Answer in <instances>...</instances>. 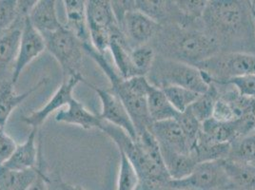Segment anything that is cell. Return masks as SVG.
<instances>
[{"instance_id": "obj_11", "label": "cell", "mask_w": 255, "mask_h": 190, "mask_svg": "<svg viewBox=\"0 0 255 190\" xmlns=\"http://www.w3.org/2000/svg\"><path fill=\"white\" fill-rule=\"evenodd\" d=\"M83 80L84 77L81 74H74L64 79L63 83L55 92L51 100L42 108L22 117V122L32 128L38 129L53 112L60 110L64 106H68L70 101L74 98L73 93L75 87Z\"/></svg>"}, {"instance_id": "obj_12", "label": "cell", "mask_w": 255, "mask_h": 190, "mask_svg": "<svg viewBox=\"0 0 255 190\" xmlns=\"http://www.w3.org/2000/svg\"><path fill=\"white\" fill-rule=\"evenodd\" d=\"M46 51V44L42 34L34 29L28 17L22 27L21 39L18 54L13 65L11 82L15 84L24 69Z\"/></svg>"}, {"instance_id": "obj_42", "label": "cell", "mask_w": 255, "mask_h": 190, "mask_svg": "<svg viewBox=\"0 0 255 190\" xmlns=\"http://www.w3.org/2000/svg\"><path fill=\"white\" fill-rule=\"evenodd\" d=\"M170 190H177V189H173V188H170Z\"/></svg>"}, {"instance_id": "obj_31", "label": "cell", "mask_w": 255, "mask_h": 190, "mask_svg": "<svg viewBox=\"0 0 255 190\" xmlns=\"http://www.w3.org/2000/svg\"><path fill=\"white\" fill-rule=\"evenodd\" d=\"M156 53L151 45H142L130 50L129 56L139 76H147L156 58Z\"/></svg>"}, {"instance_id": "obj_38", "label": "cell", "mask_w": 255, "mask_h": 190, "mask_svg": "<svg viewBox=\"0 0 255 190\" xmlns=\"http://www.w3.org/2000/svg\"><path fill=\"white\" fill-rule=\"evenodd\" d=\"M49 183L50 178L41 170L38 177L27 190H49Z\"/></svg>"}, {"instance_id": "obj_13", "label": "cell", "mask_w": 255, "mask_h": 190, "mask_svg": "<svg viewBox=\"0 0 255 190\" xmlns=\"http://www.w3.org/2000/svg\"><path fill=\"white\" fill-rule=\"evenodd\" d=\"M149 130L156 138L160 149L179 154H191L190 141L175 119L152 123Z\"/></svg>"}, {"instance_id": "obj_37", "label": "cell", "mask_w": 255, "mask_h": 190, "mask_svg": "<svg viewBox=\"0 0 255 190\" xmlns=\"http://www.w3.org/2000/svg\"><path fill=\"white\" fill-rule=\"evenodd\" d=\"M16 147L14 140L4 131V128L0 127V167L11 158Z\"/></svg>"}, {"instance_id": "obj_4", "label": "cell", "mask_w": 255, "mask_h": 190, "mask_svg": "<svg viewBox=\"0 0 255 190\" xmlns=\"http://www.w3.org/2000/svg\"><path fill=\"white\" fill-rule=\"evenodd\" d=\"M99 129L111 138L135 169L142 190H170V178L164 164L156 162L121 128L103 121Z\"/></svg>"}, {"instance_id": "obj_16", "label": "cell", "mask_w": 255, "mask_h": 190, "mask_svg": "<svg viewBox=\"0 0 255 190\" xmlns=\"http://www.w3.org/2000/svg\"><path fill=\"white\" fill-rule=\"evenodd\" d=\"M48 78H42L39 82H37V84L30 88L25 93L18 95L14 92V84L11 82V78L3 80L0 86V127L4 128L9 117L11 116V112L33 93L48 84Z\"/></svg>"}, {"instance_id": "obj_40", "label": "cell", "mask_w": 255, "mask_h": 190, "mask_svg": "<svg viewBox=\"0 0 255 190\" xmlns=\"http://www.w3.org/2000/svg\"><path fill=\"white\" fill-rule=\"evenodd\" d=\"M251 7H252V10L254 12H255V0L254 1H251Z\"/></svg>"}, {"instance_id": "obj_6", "label": "cell", "mask_w": 255, "mask_h": 190, "mask_svg": "<svg viewBox=\"0 0 255 190\" xmlns=\"http://www.w3.org/2000/svg\"><path fill=\"white\" fill-rule=\"evenodd\" d=\"M207 80L225 85L234 77L255 74V54L247 53H220L195 65Z\"/></svg>"}, {"instance_id": "obj_25", "label": "cell", "mask_w": 255, "mask_h": 190, "mask_svg": "<svg viewBox=\"0 0 255 190\" xmlns=\"http://www.w3.org/2000/svg\"><path fill=\"white\" fill-rule=\"evenodd\" d=\"M148 109L152 123L176 119L179 112L171 106L163 91L150 85L148 93Z\"/></svg>"}, {"instance_id": "obj_28", "label": "cell", "mask_w": 255, "mask_h": 190, "mask_svg": "<svg viewBox=\"0 0 255 190\" xmlns=\"http://www.w3.org/2000/svg\"><path fill=\"white\" fill-rule=\"evenodd\" d=\"M219 97L216 85L210 82V87L206 93L199 95L188 109L201 124L213 117V108Z\"/></svg>"}, {"instance_id": "obj_5", "label": "cell", "mask_w": 255, "mask_h": 190, "mask_svg": "<svg viewBox=\"0 0 255 190\" xmlns=\"http://www.w3.org/2000/svg\"><path fill=\"white\" fill-rule=\"evenodd\" d=\"M147 79L149 84L158 89L177 86L191 90L200 95L210 87L205 74L195 66L156 55Z\"/></svg>"}, {"instance_id": "obj_24", "label": "cell", "mask_w": 255, "mask_h": 190, "mask_svg": "<svg viewBox=\"0 0 255 190\" xmlns=\"http://www.w3.org/2000/svg\"><path fill=\"white\" fill-rule=\"evenodd\" d=\"M40 166L37 169L12 170L0 167V190H27L38 177Z\"/></svg>"}, {"instance_id": "obj_39", "label": "cell", "mask_w": 255, "mask_h": 190, "mask_svg": "<svg viewBox=\"0 0 255 190\" xmlns=\"http://www.w3.org/2000/svg\"><path fill=\"white\" fill-rule=\"evenodd\" d=\"M56 190H85L82 187L77 185H72L68 183H64L57 181L56 183Z\"/></svg>"}, {"instance_id": "obj_32", "label": "cell", "mask_w": 255, "mask_h": 190, "mask_svg": "<svg viewBox=\"0 0 255 190\" xmlns=\"http://www.w3.org/2000/svg\"><path fill=\"white\" fill-rule=\"evenodd\" d=\"M120 157L117 190H136L139 185L137 173L124 153L120 152Z\"/></svg>"}, {"instance_id": "obj_18", "label": "cell", "mask_w": 255, "mask_h": 190, "mask_svg": "<svg viewBox=\"0 0 255 190\" xmlns=\"http://www.w3.org/2000/svg\"><path fill=\"white\" fill-rule=\"evenodd\" d=\"M35 30L44 35L56 32L64 27L59 21L56 11V1L39 0L36 1L28 16Z\"/></svg>"}, {"instance_id": "obj_43", "label": "cell", "mask_w": 255, "mask_h": 190, "mask_svg": "<svg viewBox=\"0 0 255 190\" xmlns=\"http://www.w3.org/2000/svg\"><path fill=\"white\" fill-rule=\"evenodd\" d=\"M253 13H254V18H255V12H254V11H253Z\"/></svg>"}, {"instance_id": "obj_23", "label": "cell", "mask_w": 255, "mask_h": 190, "mask_svg": "<svg viewBox=\"0 0 255 190\" xmlns=\"http://www.w3.org/2000/svg\"><path fill=\"white\" fill-rule=\"evenodd\" d=\"M231 144H220L213 142L200 132L195 144L191 148V154L198 164L204 162L219 161L228 158Z\"/></svg>"}, {"instance_id": "obj_21", "label": "cell", "mask_w": 255, "mask_h": 190, "mask_svg": "<svg viewBox=\"0 0 255 190\" xmlns=\"http://www.w3.org/2000/svg\"><path fill=\"white\" fill-rule=\"evenodd\" d=\"M63 4L67 17V24L65 27L73 32L83 44L91 43L86 13V1L64 0Z\"/></svg>"}, {"instance_id": "obj_34", "label": "cell", "mask_w": 255, "mask_h": 190, "mask_svg": "<svg viewBox=\"0 0 255 190\" xmlns=\"http://www.w3.org/2000/svg\"><path fill=\"white\" fill-rule=\"evenodd\" d=\"M20 19L17 11V1L0 0V32H5L11 28Z\"/></svg>"}, {"instance_id": "obj_36", "label": "cell", "mask_w": 255, "mask_h": 190, "mask_svg": "<svg viewBox=\"0 0 255 190\" xmlns=\"http://www.w3.org/2000/svg\"><path fill=\"white\" fill-rule=\"evenodd\" d=\"M226 84L234 86L241 96L255 99V74H248L234 77Z\"/></svg>"}, {"instance_id": "obj_27", "label": "cell", "mask_w": 255, "mask_h": 190, "mask_svg": "<svg viewBox=\"0 0 255 190\" xmlns=\"http://www.w3.org/2000/svg\"><path fill=\"white\" fill-rule=\"evenodd\" d=\"M109 50L113 55L117 73L123 79L139 76L131 63L129 56L130 49L128 47L124 37H114L111 41Z\"/></svg>"}, {"instance_id": "obj_7", "label": "cell", "mask_w": 255, "mask_h": 190, "mask_svg": "<svg viewBox=\"0 0 255 190\" xmlns=\"http://www.w3.org/2000/svg\"><path fill=\"white\" fill-rule=\"evenodd\" d=\"M46 51L53 55L61 66L64 79L81 74L83 63V43L65 26L62 29L43 36Z\"/></svg>"}, {"instance_id": "obj_29", "label": "cell", "mask_w": 255, "mask_h": 190, "mask_svg": "<svg viewBox=\"0 0 255 190\" xmlns=\"http://www.w3.org/2000/svg\"><path fill=\"white\" fill-rule=\"evenodd\" d=\"M227 159L255 167V131L233 142Z\"/></svg>"}, {"instance_id": "obj_35", "label": "cell", "mask_w": 255, "mask_h": 190, "mask_svg": "<svg viewBox=\"0 0 255 190\" xmlns=\"http://www.w3.org/2000/svg\"><path fill=\"white\" fill-rule=\"evenodd\" d=\"M175 120L179 123L183 131L189 139L191 147L192 148L201 132V123L191 114L189 109L179 113V115Z\"/></svg>"}, {"instance_id": "obj_17", "label": "cell", "mask_w": 255, "mask_h": 190, "mask_svg": "<svg viewBox=\"0 0 255 190\" xmlns=\"http://www.w3.org/2000/svg\"><path fill=\"white\" fill-rule=\"evenodd\" d=\"M25 19H20L9 30L0 32V76L2 78H7L6 74L10 69L12 72L18 54Z\"/></svg>"}, {"instance_id": "obj_3", "label": "cell", "mask_w": 255, "mask_h": 190, "mask_svg": "<svg viewBox=\"0 0 255 190\" xmlns=\"http://www.w3.org/2000/svg\"><path fill=\"white\" fill-rule=\"evenodd\" d=\"M83 49L106 74L111 83L110 91L117 95L126 107L136 128L137 135L149 129L152 122L148 109V93L150 84L147 77L134 76L123 79L108 62L104 54L98 53L91 43L83 44Z\"/></svg>"}, {"instance_id": "obj_41", "label": "cell", "mask_w": 255, "mask_h": 190, "mask_svg": "<svg viewBox=\"0 0 255 190\" xmlns=\"http://www.w3.org/2000/svg\"><path fill=\"white\" fill-rule=\"evenodd\" d=\"M5 79H7V78H2V77L0 76V86H1V83L3 82V80H5Z\"/></svg>"}, {"instance_id": "obj_19", "label": "cell", "mask_w": 255, "mask_h": 190, "mask_svg": "<svg viewBox=\"0 0 255 190\" xmlns=\"http://www.w3.org/2000/svg\"><path fill=\"white\" fill-rule=\"evenodd\" d=\"M54 119L58 123L75 125L84 129H99L103 122L99 114H94L87 110L83 104L75 97L70 101L68 106H66V108H61L56 112Z\"/></svg>"}, {"instance_id": "obj_9", "label": "cell", "mask_w": 255, "mask_h": 190, "mask_svg": "<svg viewBox=\"0 0 255 190\" xmlns=\"http://www.w3.org/2000/svg\"><path fill=\"white\" fill-rule=\"evenodd\" d=\"M117 24L130 50L138 46L150 44L160 29L159 24L136 11L135 8L126 11Z\"/></svg>"}, {"instance_id": "obj_45", "label": "cell", "mask_w": 255, "mask_h": 190, "mask_svg": "<svg viewBox=\"0 0 255 190\" xmlns=\"http://www.w3.org/2000/svg\"></svg>"}, {"instance_id": "obj_8", "label": "cell", "mask_w": 255, "mask_h": 190, "mask_svg": "<svg viewBox=\"0 0 255 190\" xmlns=\"http://www.w3.org/2000/svg\"><path fill=\"white\" fill-rule=\"evenodd\" d=\"M170 185L180 190H231L221 160L200 163L189 176L171 180Z\"/></svg>"}, {"instance_id": "obj_14", "label": "cell", "mask_w": 255, "mask_h": 190, "mask_svg": "<svg viewBox=\"0 0 255 190\" xmlns=\"http://www.w3.org/2000/svg\"><path fill=\"white\" fill-rule=\"evenodd\" d=\"M134 8L136 11L142 12L159 24L160 26L167 24H177L183 26L188 24L182 16L175 1L135 0Z\"/></svg>"}, {"instance_id": "obj_2", "label": "cell", "mask_w": 255, "mask_h": 190, "mask_svg": "<svg viewBox=\"0 0 255 190\" xmlns=\"http://www.w3.org/2000/svg\"><path fill=\"white\" fill-rule=\"evenodd\" d=\"M149 45L159 56L192 66L221 53L214 38L204 30L202 19L187 26L162 25Z\"/></svg>"}, {"instance_id": "obj_20", "label": "cell", "mask_w": 255, "mask_h": 190, "mask_svg": "<svg viewBox=\"0 0 255 190\" xmlns=\"http://www.w3.org/2000/svg\"><path fill=\"white\" fill-rule=\"evenodd\" d=\"M38 129L32 128V131L28 139L17 146L11 158L9 159L3 167L12 170H27L37 169L39 165L38 160V148L36 146V135Z\"/></svg>"}, {"instance_id": "obj_15", "label": "cell", "mask_w": 255, "mask_h": 190, "mask_svg": "<svg viewBox=\"0 0 255 190\" xmlns=\"http://www.w3.org/2000/svg\"><path fill=\"white\" fill-rule=\"evenodd\" d=\"M86 13L89 32L109 31L117 35H123L118 27L111 1H86Z\"/></svg>"}, {"instance_id": "obj_1", "label": "cell", "mask_w": 255, "mask_h": 190, "mask_svg": "<svg viewBox=\"0 0 255 190\" xmlns=\"http://www.w3.org/2000/svg\"><path fill=\"white\" fill-rule=\"evenodd\" d=\"M202 25L221 53L255 54V23L251 1H209Z\"/></svg>"}, {"instance_id": "obj_44", "label": "cell", "mask_w": 255, "mask_h": 190, "mask_svg": "<svg viewBox=\"0 0 255 190\" xmlns=\"http://www.w3.org/2000/svg\"><path fill=\"white\" fill-rule=\"evenodd\" d=\"M49 190H50V188H49Z\"/></svg>"}, {"instance_id": "obj_26", "label": "cell", "mask_w": 255, "mask_h": 190, "mask_svg": "<svg viewBox=\"0 0 255 190\" xmlns=\"http://www.w3.org/2000/svg\"><path fill=\"white\" fill-rule=\"evenodd\" d=\"M160 150L171 180H181L189 176L198 165L191 154H179L168 150Z\"/></svg>"}, {"instance_id": "obj_30", "label": "cell", "mask_w": 255, "mask_h": 190, "mask_svg": "<svg viewBox=\"0 0 255 190\" xmlns=\"http://www.w3.org/2000/svg\"><path fill=\"white\" fill-rule=\"evenodd\" d=\"M162 91L168 98L171 106L179 113L186 111L200 95L196 92L177 86H170L162 89Z\"/></svg>"}, {"instance_id": "obj_10", "label": "cell", "mask_w": 255, "mask_h": 190, "mask_svg": "<svg viewBox=\"0 0 255 190\" xmlns=\"http://www.w3.org/2000/svg\"><path fill=\"white\" fill-rule=\"evenodd\" d=\"M82 82L92 88L98 95L102 106V110L99 113L100 118L107 123L121 128L132 140L136 141L138 138L136 128L126 107L117 95L110 90H104L89 83L85 79Z\"/></svg>"}, {"instance_id": "obj_22", "label": "cell", "mask_w": 255, "mask_h": 190, "mask_svg": "<svg viewBox=\"0 0 255 190\" xmlns=\"http://www.w3.org/2000/svg\"><path fill=\"white\" fill-rule=\"evenodd\" d=\"M231 190H255V167L230 159L221 160Z\"/></svg>"}, {"instance_id": "obj_33", "label": "cell", "mask_w": 255, "mask_h": 190, "mask_svg": "<svg viewBox=\"0 0 255 190\" xmlns=\"http://www.w3.org/2000/svg\"><path fill=\"white\" fill-rule=\"evenodd\" d=\"M176 6L182 16L188 23H195L201 20L209 1L207 0H178Z\"/></svg>"}]
</instances>
